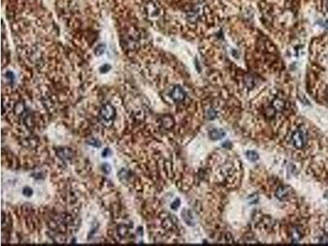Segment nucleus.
<instances>
[{
	"label": "nucleus",
	"mask_w": 328,
	"mask_h": 246,
	"mask_svg": "<svg viewBox=\"0 0 328 246\" xmlns=\"http://www.w3.org/2000/svg\"><path fill=\"white\" fill-rule=\"evenodd\" d=\"M101 168H102V171H103L105 174H109L111 172V169H112V167H111V166L108 164V163H103Z\"/></svg>",
	"instance_id": "nucleus-17"
},
{
	"label": "nucleus",
	"mask_w": 328,
	"mask_h": 246,
	"mask_svg": "<svg viewBox=\"0 0 328 246\" xmlns=\"http://www.w3.org/2000/svg\"><path fill=\"white\" fill-rule=\"evenodd\" d=\"M111 154H112V152H111L110 150V148H104L103 151V153H102V156H103V158H107V157H108V156H110Z\"/></svg>",
	"instance_id": "nucleus-22"
},
{
	"label": "nucleus",
	"mask_w": 328,
	"mask_h": 246,
	"mask_svg": "<svg viewBox=\"0 0 328 246\" xmlns=\"http://www.w3.org/2000/svg\"><path fill=\"white\" fill-rule=\"evenodd\" d=\"M99 114L103 119L106 121H111L116 117V110L111 104L106 103L100 108Z\"/></svg>",
	"instance_id": "nucleus-2"
},
{
	"label": "nucleus",
	"mask_w": 328,
	"mask_h": 246,
	"mask_svg": "<svg viewBox=\"0 0 328 246\" xmlns=\"http://www.w3.org/2000/svg\"><path fill=\"white\" fill-rule=\"evenodd\" d=\"M327 9H328V3H327Z\"/></svg>",
	"instance_id": "nucleus-25"
},
{
	"label": "nucleus",
	"mask_w": 328,
	"mask_h": 246,
	"mask_svg": "<svg viewBox=\"0 0 328 246\" xmlns=\"http://www.w3.org/2000/svg\"><path fill=\"white\" fill-rule=\"evenodd\" d=\"M209 136L212 140H218L225 136V131H223L221 129H214L209 132Z\"/></svg>",
	"instance_id": "nucleus-6"
},
{
	"label": "nucleus",
	"mask_w": 328,
	"mask_h": 246,
	"mask_svg": "<svg viewBox=\"0 0 328 246\" xmlns=\"http://www.w3.org/2000/svg\"><path fill=\"white\" fill-rule=\"evenodd\" d=\"M105 48H106L105 46L103 45V44H99V45H98L97 47H96L95 50H94L95 55H97V56H100V55H102L103 53H104Z\"/></svg>",
	"instance_id": "nucleus-15"
},
{
	"label": "nucleus",
	"mask_w": 328,
	"mask_h": 246,
	"mask_svg": "<svg viewBox=\"0 0 328 246\" xmlns=\"http://www.w3.org/2000/svg\"><path fill=\"white\" fill-rule=\"evenodd\" d=\"M118 177H119V179L121 180L122 182H125V181H127V180H128L130 174H129V172H128L127 169L123 168V169L120 170L119 172L118 173Z\"/></svg>",
	"instance_id": "nucleus-9"
},
{
	"label": "nucleus",
	"mask_w": 328,
	"mask_h": 246,
	"mask_svg": "<svg viewBox=\"0 0 328 246\" xmlns=\"http://www.w3.org/2000/svg\"><path fill=\"white\" fill-rule=\"evenodd\" d=\"M5 77H6V78H7V80H8V81H10L11 83H12V82L14 81L15 76H14V74H13V73H12V72H6V74H5Z\"/></svg>",
	"instance_id": "nucleus-19"
},
{
	"label": "nucleus",
	"mask_w": 328,
	"mask_h": 246,
	"mask_svg": "<svg viewBox=\"0 0 328 246\" xmlns=\"http://www.w3.org/2000/svg\"><path fill=\"white\" fill-rule=\"evenodd\" d=\"M25 109H26V108H25L24 104L22 103H17V105L15 106V112H16L17 115H22V113L24 112Z\"/></svg>",
	"instance_id": "nucleus-14"
},
{
	"label": "nucleus",
	"mask_w": 328,
	"mask_h": 246,
	"mask_svg": "<svg viewBox=\"0 0 328 246\" xmlns=\"http://www.w3.org/2000/svg\"><path fill=\"white\" fill-rule=\"evenodd\" d=\"M271 110H272V108H269V109H268V110H267V111H268V112H270ZM271 115H272V116H273V115H274V112H271Z\"/></svg>",
	"instance_id": "nucleus-24"
},
{
	"label": "nucleus",
	"mask_w": 328,
	"mask_h": 246,
	"mask_svg": "<svg viewBox=\"0 0 328 246\" xmlns=\"http://www.w3.org/2000/svg\"><path fill=\"white\" fill-rule=\"evenodd\" d=\"M87 143L89 144V145L91 146H93V147H100L101 146V142L98 140H97V139H91V140H89L87 141Z\"/></svg>",
	"instance_id": "nucleus-16"
},
{
	"label": "nucleus",
	"mask_w": 328,
	"mask_h": 246,
	"mask_svg": "<svg viewBox=\"0 0 328 246\" xmlns=\"http://www.w3.org/2000/svg\"><path fill=\"white\" fill-rule=\"evenodd\" d=\"M246 156L248 159L252 162L258 160V158H259V154L255 151H248L246 153Z\"/></svg>",
	"instance_id": "nucleus-13"
},
{
	"label": "nucleus",
	"mask_w": 328,
	"mask_h": 246,
	"mask_svg": "<svg viewBox=\"0 0 328 246\" xmlns=\"http://www.w3.org/2000/svg\"><path fill=\"white\" fill-rule=\"evenodd\" d=\"M272 106L276 110H277L279 112H281V111L284 109V108H285V103H284V101L281 100V99L276 98V99L273 100Z\"/></svg>",
	"instance_id": "nucleus-8"
},
{
	"label": "nucleus",
	"mask_w": 328,
	"mask_h": 246,
	"mask_svg": "<svg viewBox=\"0 0 328 246\" xmlns=\"http://www.w3.org/2000/svg\"><path fill=\"white\" fill-rule=\"evenodd\" d=\"M162 125L166 129H170L174 125V120L170 116H165L162 118Z\"/></svg>",
	"instance_id": "nucleus-7"
},
{
	"label": "nucleus",
	"mask_w": 328,
	"mask_h": 246,
	"mask_svg": "<svg viewBox=\"0 0 328 246\" xmlns=\"http://www.w3.org/2000/svg\"><path fill=\"white\" fill-rule=\"evenodd\" d=\"M182 217H183V219L185 220V222H186L187 224L192 225L193 223V218H192L191 213L189 211H183L182 212Z\"/></svg>",
	"instance_id": "nucleus-11"
},
{
	"label": "nucleus",
	"mask_w": 328,
	"mask_h": 246,
	"mask_svg": "<svg viewBox=\"0 0 328 246\" xmlns=\"http://www.w3.org/2000/svg\"><path fill=\"white\" fill-rule=\"evenodd\" d=\"M180 204H181V201H180L179 198H176V199L171 204V208H172V209H173V210H176L180 207Z\"/></svg>",
	"instance_id": "nucleus-21"
},
{
	"label": "nucleus",
	"mask_w": 328,
	"mask_h": 246,
	"mask_svg": "<svg viewBox=\"0 0 328 246\" xmlns=\"http://www.w3.org/2000/svg\"><path fill=\"white\" fill-rule=\"evenodd\" d=\"M128 231H129V230H128V227H127V226H125V225H120L119 227H118V234L121 237L127 236V235L128 234Z\"/></svg>",
	"instance_id": "nucleus-12"
},
{
	"label": "nucleus",
	"mask_w": 328,
	"mask_h": 246,
	"mask_svg": "<svg viewBox=\"0 0 328 246\" xmlns=\"http://www.w3.org/2000/svg\"><path fill=\"white\" fill-rule=\"evenodd\" d=\"M57 154L60 158L62 159H70L73 156V152L71 148H60L59 150L57 152Z\"/></svg>",
	"instance_id": "nucleus-5"
},
{
	"label": "nucleus",
	"mask_w": 328,
	"mask_h": 246,
	"mask_svg": "<svg viewBox=\"0 0 328 246\" xmlns=\"http://www.w3.org/2000/svg\"><path fill=\"white\" fill-rule=\"evenodd\" d=\"M307 134L304 131H296L292 136V142L297 148H302L307 143Z\"/></svg>",
	"instance_id": "nucleus-1"
},
{
	"label": "nucleus",
	"mask_w": 328,
	"mask_h": 246,
	"mask_svg": "<svg viewBox=\"0 0 328 246\" xmlns=\"http://www.w3.org/2000/svg\"><path fill=\"white\" fill-rule=\"evenodd\" d=\"M23 194L27 197H31L33 194V190L30 187H25L23 189Z\"/></svg>",
	"instance_id": "nucleus-20"
},
{
	"label": "nucleus",
	"mask_w": 328,
	"mask_h": 246,
	"mask_svg": "<svg viewBox=\"0 0 328 246\" xmlns=\"http://www.w3.org/2000/svg\"><path fill=\"white\" fill-rule=\"evenodd\" d=\"M170 95L176 102H181L185 98V92L181 86L176 85L171 92Z\"/></svg>",
	"instance_id": "nucleus-3"
},
{
	"label": "nucleus",
	"mask_w": 328,
	"mask_h": 246,
	"mask_svg": "<svg viewBox=\"0 0 328 246\" xmlns=\"http://www.w3.org/2000/svg\"><path fill=\"white\" fill-rule=\"evenodd\" d=\"M111 68H112V67H111V66L109 64H104L99 68V71H100L101 73H107V72L110 71Z\"/></svg>",
	"instance_id": "nucleus-18"
},
{
	"label": "nucleus",
	"mask_w": 328,
	"mask_h": 246,
	"mask_svg": "<svg viewBox=\"0 0 328 246\" xmlns=\"http://www.w3.org/2000/svg\"><path fill=\"white\" fill-rule=\"evenodd\" d=\"M208 116L209 119H214V117H216V112L213 109H210L208 112Z\"/></svg>",
	"instance_id": "nucleus-23"
},
{
	"label": "nucleus",
	"mask_w": 328,
	"mask_h": 246,
	"mask_svg": "<svg viewBox=\"0 0 328 246\" xmlns=\"http://www.w3.org/2000/svg\"><path fill=\"white\" fill-rule=\"evenodd\" d=\"M147 10H148V13L150 15L151 17H155L157 15H158V7L154 5L153 3H150V4L147 7Z\"/></svg>",
	"instance_id": "nucleus-10"
},
{
	"label": "nucleus",
	"mask_w": 328,
	"mask_h": 246,
	"mask_svg": "<svg viewBox=\"0 0 328 246\" xmlns=\"http://www.w3.org/2000/svg\"><path fill=\"white\" fill-rule=\"evenodd\" d=\"M290 193V187L281 186L276 190V196L279 199H285V198L289 196Z\"/></svg>",
	"instance_id": "nucleus-4"
}]
</instances>
